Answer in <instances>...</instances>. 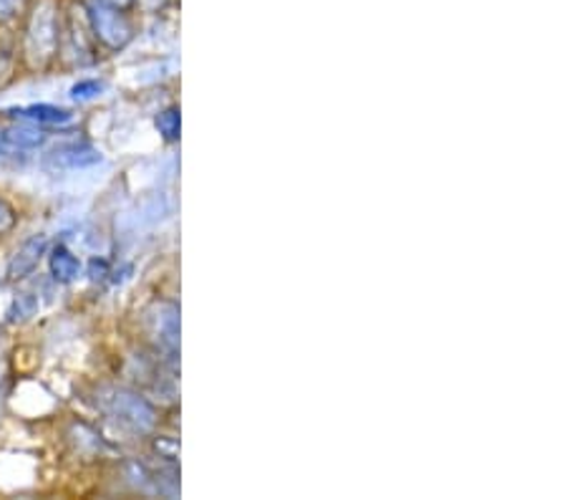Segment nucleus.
I'll return each instance as SVG.
<instances>
[{
	"label": "nucleus",
	"instance_id": "1",
	"mask_svg": "<svg viewBox=\"0 0 567 500\" xmlns=\"http://www.w3.org/2000/svg\"><path fill=\"white\" fill-rule=\"evenodd\" d=\"M59 45V8L53 0H41L33 8L29 29H25L23 53L31 69H45L56 57Z\"/></svg>",
	"mask_w": 567,
	"mask_h": 500
},
{
	"label": "nucleus",
	"instance_id": "11",
	"mask_svg": "<svg viewBox=\"0 0 567 500\" xmlns=\"http://www.w3.org/2000/svg\"><path fill=\"white\" fill-rule=\"evenodd\" d=\"M154 124H157L159 134L167 142H177L179 140V109H175V106L164 109V112L157 114V122H154Z\"/></svg>",
	"mask_w": 567,
	"mask_h": 500
},
{
	"label": "nucleus",
	"instance_id": "9",
	"mask_svg": "<svg viewBox=\"0 0 567 500\" xmlns=\"http://www.w3.org/2000/svg\"><path fill=\"white\" fill-rule=\"evenodd\" d=\"M8 114L21 116V120H29V122H39V124H66V122H71L69 109H61V106H53V104H31V106H23V109H11Z\"/></svg>",
	"mask_w": 567,
	"mask_h": 500
},
{
	"label": "nucleus",
	"instance_id": "3",
	"mask_svg": "<svg viewBox=\"0 0 567 500\" xmlns=\"http://www.w3.org/2000/svg\"><path fill=\"white\" fill-rule=\"evenodd\" d=\"M89 23H91V31L99 41L109 49H124L126 43L132 41V23L126 21V16L122 13V8H114L104 3V0H94V3L89 6Z\"/></svg>",
	"mask_w": 567,
	"mask_h": 500
},
{
	"label": "nucleus",
	"instance_id": "2",
	"mask_svg": "<svg viewBox=\"0 0 567 500\" xmlns=\"http://www.w3.org/2000/svg\"><path fill=\"white\" fill-rule=\"evenodd\" d=\"M99 402H102L109 417H114L116 422H122L134 432H150L157 425L154 407L144 397L130 392V389H106Z\"/></svg>",
	"mask_w": 567,
	"mask_h": 500
},
{
	"label": "nucleus",
	"instance_id": "7",
	"mask_svg": "<svg viewBox=\"0 0 567 500\" xmlns=\"http://www.w3.org/2000/svg\"><path fill=\"white\" fill-rule=\"evenodd\" d=\"M154 334L164 349L177 354L179 349V308L175 304H159L152 316Z\"/></svg>",
	"mask_w": 567,
	"mask_h": 500
},
{
	"label": "nucleus",
	"instance_id": "5",
	"mask_svg": "<svg viewBox=\"0 0 567 500\" xmlns=\"http://www.w3.org/2000/svg\"><path fill=\"white\" fill-rule=\"evenodd\" d=\"M45 251H49V238H45V235H33L31 241H25L21 248L13 253L11 263H8V271H6L8 280L29 278L31 273L39 268Z\"/></svg>",
	"mask_w": 567,
	"mask_h": 500
},
{
	"label": "nucleus",
	"instance_id": "6",
	"mask_svg": "<svg viewBox=\"0 0 567 500\" xmlns=\"http://www.w3.org/2000/svg\"><path fill=\"white\" fill-rule=\"evenodd\" d=\"M45 136L35 126H0V154L33 152L45 144Z\"/></svg>",
	"mask_w": 567,
	"mask_h": 500
},
{
	"label": "nucleus",
	"instance_id": "16",
	"mask_svg": "<svg viewBox=\"0 0 567 500\" xmlns=\"http://www.w3.org/2000/svg\"><path fill=\"white\" fill-rule=\"evenodd\" d=\"M104 3H109V6H114V8H126V6H132L134 0H104Z\"/></svg>",
	"mask_w": 567,
	"mask_h": 500
},
{
	"label": "nucleus",
	"instance_id": "13",
	"mask_svg": "<svg viewBox=\"0 0 567 500\" xmlns=\"http://www.w3.org/2000/svg\"><path fill=\"white\" fill-rule=\"evenodd\" d=\"M25 0H0V23L13 21V18L23 11Z\"/></svg>",
	"mask_w": 567,
	"mask_h": 500
},
{
	"label": "nucleus",
	"instance_id": "15",
	"mask_svg": "<svg viewBox=\"0 0 567 500\" xmlns=\"http://www.w3.org/2000/svg\"><path fill=\"white\" fill-rule=\"evenodd\" d=\"M91 280H99V278H104L106 276V261H99V258H94L91 261Z\"/></svg>",
	"mask_w": 567,
	"mask_h": 500
},
{
	"label": "nucleus",
	"instance_id": "8",
	"mask_svg": "<svg viewBox=\"0 0 567 500\" xmlns=\"http://www.w3.org/2000/svg\"><path fill=\"white\" fill-rule=\"evenodd\" d=\"M49 271H51L53 280H59V284H71V280L79 278L81 261L73 256L66 245L59 243L49 256Z\"/></svg>",
	"mask_w": 567,
	"mask_h": 500
},
{
	"label": "nucleus",
	"instance_id": "10",
	"mask_svg": "<svg viewBox=\"0 0 567 500\" xmlns=\"http://www.w3.org/2000/svg\"><path fill=\"white\" fill-rule=\"evenodd\" d=\"M35 312H39V298L33 294H18L11 302V308H8V322H25V318H31Z\"/></svg>",
	"mask_w": 567,
	"mask_h": 500
},
{
	"label": "nucleus",
	"instance_id": "4",
	"mask_svg": "<svg viewBox=\"0 0 567 500\" xmlns=\"http://www.w3.org/2000/svg\"><path fill=\"white\" fill-rule=\"evenodd\" d=\"M45 167L51 170H86L94 167L102 162V152L91 147V144L84 142H71V144H61L53 152L45 154Z\"/></svg>",
	"mask_w": 567,
	"mask_h": 500
},
{
	"label": "nucleus",
	"instance_id": "12",
	"mask_svg": "<svg viewBox=\"0 0 567 500\" xmlns=\"http://www.w3.org/2000/svg\"><path fill=\"white\" fill-rule=\"evenodd\" d=\"M102 89H104L102 81L84 79V81H79V84L71 86V96L79 99V102H86V99H94Z\"/></svg>",
	"mask_w": 567,
	"mask_h": 500
},
{
	"label": "nucleus",
	"instance_id": "14",
	"mask_svg": "<svg viewBox=\"0 0 567 500\" xmlns=\"http://www.w3.org/2000/svg\"><path fill=\"white\" fill-rule=\"evenodd\" d=\"M13 225H16V211L6 203V200H0V235L11 231Z\"/></svg>",
	"mask_w": 567,
	"mask_h": 500
}]
</instances>
